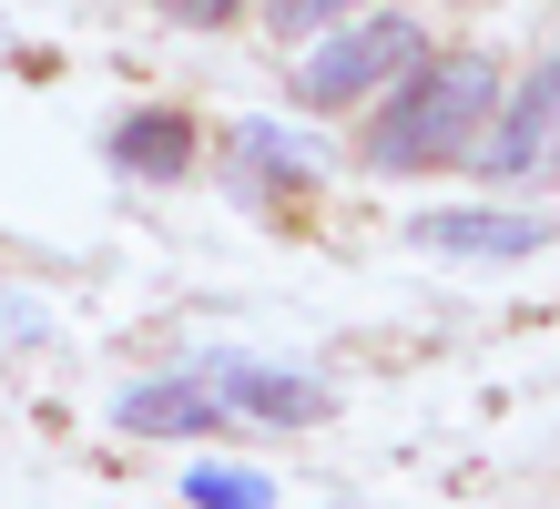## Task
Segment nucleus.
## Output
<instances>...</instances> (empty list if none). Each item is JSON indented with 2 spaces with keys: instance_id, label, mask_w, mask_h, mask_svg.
<instances>
[{
  "instance_id": "4",
  "label": "nucleus",
  "mask_w": 560,
  "mask_h": 509,
  "mask_svg": "<svg viewBox=\"0 0 560 509\" xmlns=\"http://www.w3.org/2000/svg\"><path fill=\"white\" fill-rule=\"evenodd\" d=\"M224 407H245V418H276V428H316L326 418V387L316 378H285V367H235V357H205L194 367Z\"/></svg>"
},
{
  "instance_id": "5",
  "label": "nucleus",
  "mask_w": 560,
  "mask_h": 509,
  "mask_svg": "<svg viewBox=\"0 0 560 509\" xmlns=\"http://www.w3.org/2000/svg\"><path fill=\"white\" fill-rule=\"evenodd\" d=\"M408 245L510 265V255H540V245H550V224H540V215H418V224H408Z\"/></svg>"
},
{
  "instance_id": "2",
  "label": "nucleus",
  "mask_w": 560,
  "mask_h": 509,
  "mask_svg": "<svg viewBox=\"0 0 560 509\" xmlns=\"http://www.w3.org/2000/svg\"><path fill=\"white\" fill-rule=\"evenodd\" d=\"M408 61H418V21H357V31H326V42L295 61V92H306L316 113H337V102L398 82Z\"/></svg>"
},
{
  "instance_id": "7",
  "label": "nucleus",
  "mask_w": 560,
  "mask_h": 509,
  "mask_svg": "<svg viewBox=\"0 0 560 509\" xmlns=\"http://www.w3.org/2000/svg\"><path fill=\"white\" fill-rule=\"evenodd\" d=\"M113 163H122L133 184H174L184 163H194V132H184V113H133V123L113 132Z\"/></svg>"
},
{
  "instance_id": "9",
  "label": "nucleus",
  "mask_w": 560,
  "mask_h": 509,
  "mask_svg": "<svg viewBox=\"0 0 560 509\" xmlns=\"http://www.w3.org/2000/svg\"><path fill=\"white\" fill-rule=\"evenodd\" d=\"M184 499L194 509H276V479H266V468H194Z\"/></svg>"
},
{
  "instance_id": "10",
  "label": "nucleus",
  "mask_w": 560,
  "mask_h": 509,
  "mask_svg": "<svg viewBox=\"0 0 560 509\" xmlns=\"http://www.w3.org/2000/svg\"><path fill=\"white\" fill-rule=\"evenodd\" d=\"M337 11H347V0H266V21L285 31V42H306V31H316V21H337Z\"/></svg>"
},
{
  "instance_id": "3",
  "label": "nucleus",
  "mask_w": 560,
  "mask_h": 509,
  "mask_svg": "<svg viewBox=\"0 0 560 509\" xmlns=\"http://www.w3.org/2000/svg\"><path fill=\"white\" fill-rule=\"evenodd\" d=\"M479 163L500 184H520V174H550L560 163V51L540 61L530 82H520V102L510 113H489V132H479Z\"/></svg>"
},
{
  "instance_id": "11",
  "label": "nucleus",
  "mask_w": 560,
  "mask_h": 509,
  "mask_svg": "<svg viewBox=\"0 0 560 509\" xmlns=\"http://www.w3.org/2000/svg\"><path fill=\"white\" fill-rule=\"evenodd\" d=\"M163 11H174V21H194V31H224V21L245 11V0H163Z\"/></svg>"
},
{
  "instance_id": "8",
  "label": "nucleus",
  "mask_w": 560,
  "mask_h": 509,
  "mask_svg": "<svg viewBox=\"0 0 560 509\" xmlns=\"http://www.w3.org/2000/svg\"><path fill=\"white\" fill-rule=\"evenodd\" d=\"M316 174V153L295 143V132H276V123H245L235 132V194H285V184H306Z\"/></svg>"
},
{
  "instance_id": "1",
  "label": "nucleus",
  "mask_w": 560,
  "mask_h": 509,
  "mask_svg": "<svg viewBox=\"0 0 560 509\" xmlns=\"http://www.w3.org/2000/svg\"><path fill=\"white\" fill-rule=\"evenodd\" d=\"M489 113H500V72H489V51H439V61H408L398 92H387V113L368 123V163L377 174H428V163H469Z\"/></svg>"
},
{
  "instance_id": "6",
  "label": "nucleus",
  "mask_w": 560,
  "mask_h": 509,
  "mask_svg": "<svg viewBox=\"0 0 560 509\" xmlns=\"http://www.w3.org/2000/svg\"><path fill=\"white\" fill-rule=\"evenodd\" d=\"M122 428L133 438H205V428H224V397L205 387V378H163V387H133L122 397Z\"/></svg>"
}]
</instances>
